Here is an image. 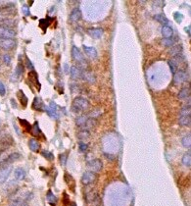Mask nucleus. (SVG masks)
I'll use <instances>...</instances> for the list:
<instances>
[{
	"mask_svg": "<svg viewBox=\"0 0 191 206\" xmlns=\"http://www.w3.org/2000/svg\"><path fill=\"white\" fill-rule=\"evenodd\" d=\"M87 167L92 172H99L102 170L103 164L100 159H92V160L87 162Z\"/></svg>",
	"mask_w": 191,
	"mask_h": 206,
	"instance_id": "nucleus-7",
	"label": "nucleus"
},
{
	"mask_svg": "<svg viewBox=\"0 0 191 206\" xmlns=\"http://www.w3.org/2000/svg\"><path fill=\"white\" fill-rule=\"evenodd\" d=\"M178 123H179V125H181V126L189 127L191 124L190 115H183V116H180L179 119H178Z\"/></svg>",
	"mask_w": 191,
	"mask_h": 206,
	"instance_id": "nucleus-18",
	"label": "nucleus"
},
{
	"mask_svg": "<svg viewBox=\"0 0 191 206\" xmlns=\"http://www.w3.org/2000/svg\"><path fill=\"white\" fill-rule=\"evenodd\" d=\"M29 78H30V81L33 83H35L36 86H38V87L40 86L39 83H38V77H37V74L35 73L34 71L30 72L29 74Z\"/></svg>",
	"mask_w": 191,
	"mask_h": 206,
	"instance_id": "nucleus-28",
	"label": "nucleus"
},
{
	"mask_svg": "<svg viewBox=\"0 0 191 206\" xmlns=\"http://www.w3.org/2000/svg\"><path fill=\"white\" fill-rule=\"evenodd\" d=\"M154 19L156 21H158L159 23L163 24L164 26H167V24L169 23V20L167 19V17L165 16V15L163 14H158V15H155L154 16Z\"/></svg>",
	"mask_w": 191,
	"mask_h": 206,
	"instance_id": "nucleus-27",
	"label": "nucleus"
},
{
	"mask_svg": "<svg viewBox=\"0 0 191 206\" xmlns=\"http://www.w3.org/2000/svg\"><path fill=\"white\" fill-rule=\"evenodd\" d=\"M3 60H4V62L7 65H9L11 63V57L9 55H7V54H5V55H3Z\"/></svg>",
	"mask_w": 191,
	"mask_h": 206,
	"instance_id": "nucleus-44",
	"label": "nucleus"
},
{
	"mask_svg": "<svg viewBox=\"0 0 191 206\" xmlns=\"http://www.w3.org/2000/svg\"><path fill=\"white\" fill-rule=\"evenodd\" d=\"M29 146L30 150L33 152H38L39 150V142L35 139H30L29 140Z\"/></svg>",
	"mask_w": 191,
	"mask_h": 206,
	"instance_id": "nucleus-21",
	"label": "nucleus"
},
{
	"mask_svg": "<svg viewBox=\"0 0 191 206\" xmlns=\"http://www.w3.org/2000/svg\"><path fill=\"white\" fill-rule=\"evenodd\" d=\"M181 47H180V46H175V47H174L173 49H171V53H173V55H175V56H177V55H178V54H179V52L181 51V49H180Z\"/></svg>",
	"mask_w": 191,
	"mask_h": 206,
	"instance_id": "nucleus-43",
	"label": "nucleus"
},
{
	"mask_svg": "<svg viewBox=\"0 0 191 206\" xmlns=\"http://www.w3.org/2000/svg\"><path fill=\"white\" fill-rule=\"evenodd\" d=\"M14 175H15V178H16L17 180L22 181L26 178L27 174H26V171H25L23 168H17V169H15Z\"/></svg>",
	"mask_w": 191,
	"mask_h": 206,
	"instance_id": "nucleus-19",
	"label": "nucleus"
},
{
	"mask_svg": "<svg viewBox=\"0 0 191 206\" xmlns=\"http://www.w3.org/2000/svg\"><path fill=\"white\" fill-rule=\"evenodd\" d=\"M81 79H84L85 81H87V82L89 83H94L95 82V77L93 76L92 73H90V72H83L82 71V78Z\"/></svg>",
	"mask_w": 191,
	"mask_h": 206,
	"instance_id": "nucleus-26",
	"label": "nucleus"
},
{
	"mask_svg": "<svg viewBox=\"0 0 191 206\" xmlns=\"http://www.w3.org/2000/svg\"><path fill=\"white\" fill-rule=\"evenodd\" d=\"M12 171V167L10 165H4V166H0V185L4 184L7 179L9 178Z\"/></svg>",
	"mask_w": 191,
	"mask_h": 206,
	"instance_id": "nucleus-3",
	"label": "nucleus"
},
{
	"mask_svg": "<svg viewBox=\"0 0 191 206\" xmlns=\"http://www.w3.org/2000/svg\"><path fill=\"white\" fill-rule=\"evenodd\" d=\"M20 120V122H21V124L22 125H24L25 127H26V129L29 131V132H30V131H32V126H30V125L27 123V121H26V120H23V119H19Z\"/></svg>",
	"mask_w": 191,
	"mask_h": 206,
	"instance_id": "nucleus-39",
	"label": "nucleus"
},
{
	"mask_svg": "<svg viewBox=\"0 0 191 206\" xmlns=\"http://www.w3.org/2000/svg\"><path fill=\"white\" fill-rule=\"evenodd\" d=\"M174 17L175 22L178 23V24H180L183 20V15L181 13H179V12H175V13L174 14Z\"/></svg>",
	"mask_w": 191,
	"mask_h": 206,
	"instance_id": "nucleus-34",
	"label": "nucleus"
},
{
	"mask_svg": "<svg viewBox=\"0 0 191 206\" xmlns=\"http://www.w3.org/2000/svg\"><path fill=\"white\" fill-rule=\"evenodd\" d=\"M90 103L86 98L77 96L74 99L73 104H72V111L74 113H80V112L86 111L89 108Z\"/></svg>",
	"mask_w": 191,
	"mask_h": 206,
	"instance_id": "nucleus-1",
	"label": "nucleus"
},
{
	"mask_svg": "<svg viewBox=\"0 0 191 206\" xmlns=\"http://www.w3.org/2000/svg\"><path fill=\"white\" fill-rule=\"evenodd\" d=\"M16 36V32L11 28L0 26V38H13Z\"/></svg>",
	"mask_w": 191,
	"mask_h": 206,
	"instance_id": "nucleus-6",
	"label": "nucleus"
},
{
	"mask_svg": "<svg viewBox=\"0 0 191 206\" xmlns=\"http://www.w3.org/2000/svg\"><path fill=\"white\" fill-rule=\"evenodd\" d=\"M16 46V40L14 38H0V48L4 50H12Z\"/></svg>",
	"mask_w": 191,
	"mask_h": 206,
	"instance_id": "nucleus-5",
	"label": "nucleus"
},
{
	"mask_svg": "<svg viewBox=\"0 0 191 206\" xmlns=\"http://www.w3.org/2000/svg\"><path fill=\"white\" fill-rule=\"evenodd\" d=\"M185 30L187 33H188V34L190 36V27H188V28H185Z\"/></svg>",
	"mask_w": 191,
	"mask_h": 206,
	"instance_id": "nucleus-48",
	"label": "nucleus"
},
{
	"mask_svg": "<svg viewBox=\"0 0 191 206\" xmlns=\"http://www.w3.org/2000/svg\"><path fill=\"white\" fill-rule=\"evenodd\" d=\"M70 75L72 77V79L74 80H80L82 78V71L81 69L77 67V66H72L71 67V72H70Z\"/></svg>",
	"mask_w": 191,
	"mask_h": 206,
	"instance_id": "nucleus-10",
	"label": "nucleus"
},
{
	"mask_svg": "<svg viewBox=\"0 0 191 206\" xmlns=\"http://www.w3.org/2000/svg\"><path fill=\"white\" fill-rule=\"evenodd\" d=\"M174 80L175 83H180L185 82L187 80V74L184 71H178L177 73L174 74Z\"/></svg>",
	"mask_w": 191,
	"mask_h": 206,
	"instance_id": "nucleus-12",
	"label": "nucleus"
},
{
	"mask_svg": "<svg viewBox=\"0 0 191 206\" xmlns=\"http://www.w3.org/2000/svg\"><path fill=\"white\" fill-rule=\"evenodd\" d=\"M83 50H84V53H85L88 57L92 58V59H95L97 57V51H96V49L94 47L83 45Z\"/></svg>",
	"mask_w": 191,
	"mask_h": 206,
	"instance_id": "nucleus-14",
	"label": "nucleus"
},
{
	"mask_svg": "<svg viewBox=\"0 0 191 206\" xmlns=\"http://www.w3.org/2000/svg\"><path fill=\"white\" fill-rule=\"evenodd\" d=\"M41 154L43 157H45L46 159H48V160H53V159H54V155L49 151H42Z\"/></svg>",
	"mask_w": 191,
	"mask_h": 206,
	"instance_id": "nucleus-36",
	"label": "nucleus"
},
{
	"mask_svg": "<svg viewBox=\"0 0 191 206\" xmlns=\"http://www.w3.org/2000/svg\"><path fill=\"white\" fill-rule=\"evenodd\" d=\"M27 202L26 198L19 197V198L13 199V200L9 203L8 206H27Z\"/></svg>",
	"mask_w": 191,
	"mask_h": 206,
	"instance_id": "nucleus-17",
	"label": "nucleus"
},
{
	"mask_svg": "<svg viewBox=\"0 0 191 206\" xmlns=\"http://www.w3.org/2000/svg\"><path fill=\"white\" fill-rule=\"evenodd\" d=\"M19 93H20V96H19V97H20V100H21V103H22V105H24V107H26L27 106V96L25 95V93L22 91V90H20V91H19Z\"/></svg>",
	"mask_w": 191,
	"mask_h": 206,
	"instance_id": "nucleus-32",
	"label": "nucleus"
},
{
	"mask_svg": "<svg viewBox=\"0 0 191 206\" xmlns=\"http://www.w3.org/2000/svg\"><path fill=\"white\" fill-rule=\"evenodd\" d=\"M183 115H190V105H186L182 110L180 112V116H183Z\"/></svg>",
	"mask_w": 191,
	"mask_h": 206,
	"instance_id": "nucleus-37",
	"label": "nucleus"
},
{
	"mask_svg": "<svg viewBox=\"0 0 191 206\" xmlns=\"http://www.w3.org/2000/svg\"><path fill=\"white\" fill-rule=\"evenodd\" d=\"M169 65H170V68H171V73H173V74L174 75V74H175V65H174L171 61H169Z\"/></svg>",
	"mask_w": 191,
	"mask_h": 206,
	"instance_id": "nucleus-46",
	"label": "nucleus"
},
{
	"mask_svg": "<svg viewBox=\"0 0 191 206\" xmlns=\"http://www.w3.org/2000/svg\"><path fill=\"white\" fill-rule=\"evenodd\" d=\"M87 148H88V145H87V143L83 142V141H80L79 143V149L80 152H82V153H84V152H86Z\"/></svg>",
	"mask_w": 191,
	"mask_h": 206,
	"instance_id": "nucleus-35",
	"label": "nucleus"
},
{
	"mask_svg": "<svg viewBox=\"0 0 191 206\" xmlns=\"http://www.w3.org/2000/svg\"><path fill=\"white\" fill-rule=\"evenodd\" d=\"M162 43L164 44L165 46H171L174 44V41L170 38H164L162 40Z\"/></svg>",
	"mask_w": 191,
	"mask_h": 206,
	"instance_id": "nucleus-40",
	"label": "nucleus"
},
{
	"mask_svg": "<svg viewBox=\"0 0 191 206\" xmlns=\"http://www.w3.org/2000/svg\"><path fill=\"white\" fill-rule=\"evenodd\" d=\"M87 33L91 37H93V38H100L103 34V30L96 29V28H94V29H88L87 30Z\"/></svg>",
	"mask_w": 191,
	"mask_h": 206,
	"instance_id": "nucleus-15",
	"label": "nucleus"
},
{
	"mask_svg": "<svg viewBox=\"0 0 191 206\" xmlns=\"http://www.w3.org/2000/svg\"><path fill=\"white\" fill-rule=\"evenodd\" d=\"M22 13H23L25 16H29L30 15V9L27 5H24L23 7H22Z\"/></svg>",
	"mask_w": 191,
	"mask_h": 206,
	"instance_id": "nucleus-42",
	"label": "nucleus"
},
{
	"mask_svg": "<svg viewBox=\"0 0 191 206\" xmlns=\"http://www.w3.org/2000/svg\"><path fill=\"white\" fill-rule=\"evenodd\" d=\"M80 18H81L80 10L79 8H75L70 14V21L73 22V23H76V22H79L80 20Z\"/></svg>",
	"mask_w": 191,
	"mask_h": 206,
	"instance_id": "nucleus-13",
	"label": "nucleus"
},
{
	"mask_svg": "<svg viewBox=\"0 0 191 206\" xmlns=\"http://www.w3.org/2000/svg\"><path fill=\"white\" fill-rule=\"evenodd\" d=\"M161 33L164 36V38H171L174 34V30L170 26H163Z\"/></svg>",
	"mask_w": 191,
	"mask_h": 206,
	"instance_id": "nucleus-16",
	"label": "nucleus"
},
{
	"mask_svg": "<svg viewBox=\"0 0 191 206\" xmlns=\"http://www.w3.org/2000/svg\"><path fill=\"white\" fill-rule=\"evenodd\" d=\"M60 162H61V164H63V165L66 164V162H67V154L60 155Z\"/></svg>",
	"mask_w": 191,
	"mask_h": 206,
	"instance_id": "nucleus-45",
	"label": "nucleus"
},
{
	"mask_svg": "<svg viewBox=\"0 0 191 206\" xmlns=\"http://www.w3.org/2000/svg\"><path fill=\"white\" fill-rule=\"evenodd\" d=\"M86 199H87V201L88 202H93V201H95L97 198H98V195H97V193H93V191L92 192H90V193H88V194H87V196H86Z\"/></svg>",
	"mask_w": 191,
	"mask_h": 206,
	"instance_id": "nucleus-33",
	"label": "nucleus"
},
{
	"mask_svg": "<svg viewBox=\"0 0 191 206\" xmlns=\"http://www.w3.org/2000/svg\"><path fill=\"white\" fill-rule=\"evenodd\" d=\"M182 163H183L184 166L190 167V165H191V154H190V152H188V153H185L183 155Z\"/></svg>",
	"mask_w": 191,
	"mask_h": 206,
	"instance_id": "nucleus-29",
	"label": "nucleus"
},
{
	"mask_svg": "<svg viewBox=\"0 0 191 206\" xmlns=\"http://www.w3.org/2000/svg\"><path fill=\"white\" fill-rule=\"evenodd\" d=\"M190 96V88L189 87H183L178 92V98L179 99H187Z\"/></svg>",
	"mask_w": 191,
	"mask_h": 206,
	"instance_id": "nucleus-22",
	"label": "nucleus"
},
{
	"mask_svg": "<svg viewBox=\"0 0 191 206\" xmlns=\"http://www.w3.org/2000/svg\"><path fill=\"white\" fill-rule=\"evenodd\" d=\"M45 111L51 118H54V119H58L59 118V115L57 112V105H56L55 102L50 103L48 107L45 108Z\"/></svg>",
	"mask_w": 191,
	"mask_h": 206,
	"instance_id": "nucleus-8",
	"label": "nucleus"
},
{
	"mask_svg": "<svg viewBox=\"0 0 191 206\" xmlns=\"http://www.w3.org/2000/svg\"><path fill=\"white\" fill-rule=\"evenodd\" d=\"M96 179H97V175L95 174V172L87 171L81 177V183L84 186H89L92 185L93 183H95Z\"/></svg>",
	"mask_w": 191,
	"mask_h": 206,
	"instance_id": "nucleus-2",
	"label": "nucleus"
},
{
	"mask_svg": "<svg viewBox=\"0 0 191 206\" xmlns=\"http://www.w3.org/2000/svg\"><path fill=\"white\" fill-rule=\"evenodd\" d=\"M12 143H13V139H12L11 136H6L0 140V154L10 147Z\"/></svg>",
	"mask_w": 191,
	"mask_h": 206,
	"instance_id": "nucleus-9",
	"label": "nucleus"
},
{
	"mask_svg": "<svg viewBox=\"0 0 191 206\" xmlns=\"http://www.w3.org/2000/svg\"><path fill=\"white\" fill-rule=\"evenodd\" d=\"M88 119H89V115H82V116L77 118L76 123H77V126L84 127L85 126V124L87 123V121H88Z\"/></svg>",
	"mask_w": 191,
	"mask_h": 206,
	"instance_id": "nucleus-23",
	"label": "nucleus"
},
{
	"mask_svg": "<svg viewBox=\"0 0 191 206\" xmlns=\"http://www.w3.org/2000/svg\"><path fill=\"white\" fill-rule=\"evenodd\" d=\"M23 73H24V66L20 63L17 65L16 69H15V76H16V78H20Z\"/></svg>",
	"mask_w": 191,
	"mask_h": 206,
	"instance_id": "nucleus-31",
	"label": "nucleus"
},
{
	"mask_svg": "<svg viewBox=\"0 0 191 206\" xmlns=\"http://www.w3.org/2000/svg\"><path fill=\"white\" fill-rule=\"evenodd\" d=\"M52 21H53V18H51V17H46L45 19H42V20L39 21V26H40V28H41V29L45 32V30L47 29L49 25L51 24Z\"/></svg>",
	"mask_w": 191,
	"mask_h": 206,
	"instance_id": "nucleus-20",
	"label": "nucleus"
},
{
	"mask_svg": "<svg viewBox=\"0 0 191 206\" xmlns=\"http://www.w3.org/2000/svg\"><path fill=\"white\" fill-rule=\"evenodd\" d=\"M47 200L49 201V202H52V201H56V200H57V198H56V196L54 195V194H53V193H52V191H50V190H49V191H48V193H47Z\"/></svg>",
	"mask_w": 191,
	"mask_h": 206,
	"instance_id": "nucleus-38",
	"label": "nucleus"
},
{
	"mask_svg": "<svg viewBox=\"0 0 191 206\" xmlns=\"http://www.w3.org/2000/svg\"><path fill=\"white\" fill-rule=\"evenodd\" d=\"M72 57H73V59L77 63H79L80 65H83L84 63L86 64V61L83 57L82 53H81V51L77 46H73V48H72Z\"/></svg>",
	"mask_w": 191,
	"mask_h": 206,
	"instance_id": "nucleus-4",
	"label": "nucleus"
},
{
	"mask_svg": "<svg viewBox=\"0 0 191 206\" xmlns=\"http://www.w3.org/2000/svg\"><path fill=\"white\" fill-rule=\"evenodd\" d=\"M21 157V155L18 153V152H15V153H12L8 156L7 158L5 159L2 163H0V166H4V165H10L11 163H13L16 160H18L19 158Z\"/></svg>",
	"mask_w": 191,
	"mask_h": 206,
	"instance_id": "nucleus-11",
	"label": "nucleus"
},
{
	"mask_svg": "<svg viewBox=\"0 0 191 206\" xmlns=\"http://www.w3.org/2000/svg\"><path fill=\"white\" fill-rule=\"evenodd\" d=\"M27 67H29L30 69H33V66L32 62H30V60L27 58Z\"/></svg>",
	"mask_w": 191,
	"mask_h": 206,
	"instance_id": "nucleus-47",
	"label": "nucleus"
},
{
	"mask_svg": "<svg viewBox=\"0 0 191 206\" xmlns=\"http://www.w3.org/2000/svg\"><path fill=\"white\" fill-rule=\"evenodd\" d=\"M33 108L34 110H37V111H41L42 108H43V103L41 101V99L38 98V97H35L33 100Z\"/></svg>",
	"mask_w": 191,
	"mask_h": 206,
	"instance_id": "nucleus-25",
	"label": "nucleus"
},
{
	"mask_svg": "<svg viewBox=\"0 0 191 206\" xmlns=\"http://www.w3.org/2000/svg\"><path fill=\"white\" fill-rule=\"evenodd\" d=\"M181 143H182V145L184 146V147L190 148V146H191V136H190V135H187V136H184L182 139V140H181Z\"/></svg>",
	"mask_w": 191,
	"mask_h": 206,
	"instance_id": "nucleus-30",
	"label": "nucleus"
},
{
	"mask_svg": "<svg viewBox=\"0 0 191 206\" xmlns=\"http://www.w3.org/2000/svg\"><path fill=\"white\" fill-rule=\"evenodd\" d=\"M6 93V88H5V86L1 81H0V95L1 96H4Z\"/></svg>",
	"mask_w": 191,
	"mask_h": 206,
	"instance_id": "nucleus-41",
	"label": "nucleus"
},
{
	"mask_svg": "<svg viewBox=\"0 0 191 206\" xmlns=\"http://www.w3.org/2000/svg\"><path fill=\"white\" fill-rule=\"evenodd\" d=\"M77 137H79V139L81 140V141H84V140H87V139H89V137H90V133L88 132L87 130H82V131H80V132L77 133Z\"/></svg>",
	"mask_w": 191,
	"mask_h": 206,
	"instance_id": "nucleus-24",
	"label": "nucleus"
}]
</instances>
